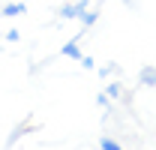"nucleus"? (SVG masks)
Returning a JSON list of instances; mask_svg holds the SVG:
<instances>
[{
	"instance_id": "5",
	"label": "nucleus",
	"mask_w": 156,
	"mask_h": 150,
	"mask_svg": "<svg viewBox=\"0 0 156 150\" xmlns=\"http://www.w3.org/2000/svg\"><path fill=\"white\" fill-rule=\"evenodd\" d=\"M78 18H81V24H84V27H93V24H96V9H84Z\"/></svg>"
},
{
	"instance_id": "6",
	"label": "nucleus",
	"mask_w": 156,
	"mask_h": 150,
	"mask_svg": "<svg viewBox=\"0 0 156 150\" xmlns=\"http://www.w3.org/2000/svg\"><path fill=\"white\" fill-rule=\"evenodd\" d=\"M99 147H102V150H123V147H120V141H114V138H102Z\"/></svg>"
},
{
	"instance_id": "2",
	"label": "nucleus",
	"mask_w": 156,
	"mask_h": 150,
	"mask_svg": "<svg viewBox=\"0 0 156 150\" xmlns=\"http://www.w3.org/2000/svg\"><path fill=\"white\" fill-rule=\"evenodd\" d=\"M138 81H141V87H156V66H144L138 72Z\"/></svg>"
},
{
	"instance_id": "8",
	"label": "nucleus",
	"mask_w": 156,
	"mask_h": 150,
	"mask_svg": "<svg viewBox=\"0 0 156 150\" xmlns=\"http://www.w3.org/2000/svg\"><path fill=\"white\" fill-rule=\"evenodd\" d=\"M108 96H114V99H117V96H120V84H108Z\"/></svg>"
},
{
	"instance_id": "3",
	"label": "nucleus",
	"mask_w": 156,
	"mask_h": 150,
	"mask_svg": "<svg viewBox=\"0 0 156 150\" xmlns=\"http://www.w3.org/2000/svg\"><path fill=\"white\" fill-rule=\"evenodd\" d=\"M24 12H27L24 3H6V6H3V15H6V18H18V15H24Z\"/></svg>"
},
{
	"instance_id": "4",
	"label": "nucleus",
	"mask_w": 156,
	"mask_h": 150,
	"mask_svg": "<svg viewBox=\"0 0 156 150\" xmlns=\"http://www.w3.org/2000/svg\"><path fill=\"white\" fill-rule=\"evenodd\" d=\"M63 54L72 57V60H81V48H78V42H66V45H63Z\"/></svg>"
},
{
	"instance_id": "1",
	"label": "nucleus",
	"mask_w": 156,
	"mask_h": 150,
	"mask_svg": "<svg viewBox=\"0 0 156 150\" xmlns=\"http://www.w3.org/2000/svg\"><path fill=\"white\" fill-rule=\"evenodd\" d=\"M84 9H87V0H78V3H63V6H60V18H78Z\"/></svg>"
},
{
	"instance_id": "7",
	"label": "nucleus",
	"mask_w": 156,
	"mask_h": 150,
	"mask_svg": "<svg viewBox=\"0 0 156 150\" xmlns=\"http://www.w3.org/2000/svg\"><path fill=\"white\" fill-rule=\"evenodd\" d=\"M78 63H81L84 69H93V57H84V54H81V60H78Z\"/></svg>"
}]
</instances>
